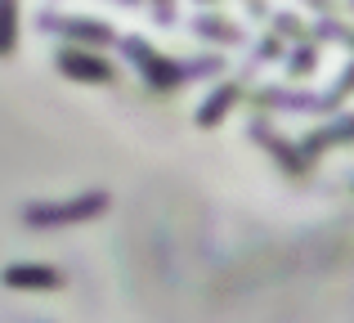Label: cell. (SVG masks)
<instances>
[{"instance_id": "obj_3", "label": "cell", "mask_w": 354, "mask_h": 323, "mask_svg": "<svg viewBox=\"0 0 354 323\" xmlns=\"http://www.w3.org/2000/svg\"><path fill=\"white\" fill-rule=\"evenodd\" d=\"M59 68L77 72L81 81H108V77H113V68H104V63H95V59H81V54H68V59L59 54Z\"/></svg>"}, {"instance_id": "obj_1", "label": "cell", "mask_w": 354, "mask_h": 323, "mask_svg": "<svg viewBox=\"0 0 354 323\" xmlns=\"http://www.w3.org/2000/svg\"><path fill=\"white\" fill-rule=\"evenodd\" d=\"M108 207V193H86L77 202H63V207H32L23 211L27 225H77V220H90Z\"/></svg>"}, {"instance_id": "obj_4", "label": "cell", "mask_w": 354, "mask_h": 323, "mask_svg": "<svg viewBox=\"0 0 354 323\" xmlns=\"http://www.w3.org/2000/svg\"><path fill=\"white\" fill-rule=\"evenodd\" d=\"M9 45H14V5L0 0V54H9Z\"/></svg>"}, {"instance_id": "obj_2", "label": "cell", "mask_w": 354, "mask_h": 323, "mask_svg": "<svg viewBox=\"0 0 354 323\" xmlns=\"http://www.w3.org/2000/svg\"><path fill=\"white\" fill-rule=\"evenodd\" d=\"M5 283L9 288H59V270H45V265H9Z\"/></svg>"}]
</instances>
